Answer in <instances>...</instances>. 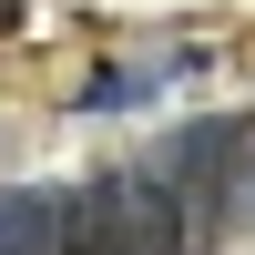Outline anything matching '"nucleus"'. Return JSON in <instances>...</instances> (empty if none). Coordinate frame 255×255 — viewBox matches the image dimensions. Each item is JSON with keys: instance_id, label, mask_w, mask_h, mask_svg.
<instances>
[{"instance_id": "1", "label": "nucleus", "mask_w": 255, "mask_h": 255, "mask_svg": "<svg viewBox=\"0 0 255 255\" xmlns=\"http://www.w3.org/2000/svg\"><path fill=\"white\" fill-rule=\"evenodd\" d=\"M174 245H194V215L153 163H113L82 194H61V255H174Z\"/></svg>"}, {"instance_id": "2", "label": "nucleus", "mask_w": 255, "mask_h": 255, "mask_svg": "<svg viewBox=\"0 0 255 255\" xmlns=\"http://www.w3.org/2000/svg\"><path fill=\"white\" fill-rule=\"evenodd\" d=\"M245 163H255V143H245V123H235V113H204V123H184V133H163V143H153V174L184 194L194 235L225 215V204H235Z\"/></svg>"}, {"instance_id": "3", "label": "nucleus", "mask_w": 255, "mask_h": 255, "mask_svg": "<svg viewBox=\"0 0 255 255\" xmlns=\"http://www.w3.org/2000/svg\"><path fill=\"white\" fill-rule=\"evenodd\" d=\"M174 72H194V51H153V61H102L92 82L72 92V113H123V102H153Z\"/></svg>"}, {"instance_id": "4", "label": "nucleus", "mask_w": 255, "mask_h": 255, "mask_svg": "<svg viewBox=\"0 0 255 255\" xmlns=\"http://www.w3.org/2000/svg\"><path fill=\"white\" fill-rule=\"evenodd\" d=\"M0 255H61V194L10 184L0 194Z\"/></svg>"}, {"instance_id": "5", "label": "nucleus", "mask_w": 255, "mask_h": 255, "mask_svg": "<svg viewBox=\"0 0 255 255\" xmlns=\"http://www.w3.org/2000/svg\"><path fill=\"white\" fill-rule=\"evenodd\" d=\"M0 20H10V0H0Z\"/></svg>"}, {"instance_id": "6", "label": "nucleus", "mask_w": 255, "mask_h": 255, "mask_svg": "<svg viewBox=\"0 0 255 255\" xmlns=\"http://www.w3.org/2000/svg\"><path fill=\"white\" fill-rule=\"evenodd\" d=\"M245 174H255V163H245Z\"/></svg>"}]
</instances>
